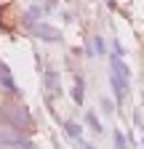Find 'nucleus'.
Segmentation results:
<instances>
[{
	"label": "nucleus",
	"mask_w": 144,
	"mask_h": 149,
	"mask_svg": "<svg viewBox=\"0 0 144 149\" xmlns=\"http://www.w3.org/2000/svg\"><path fill=\"white\" fill-rule=\"evenodd\" d=\"M6 117L16 125V128H24V130H32L35 128V123H32V117H29V112L24 109V107H13V109H6Z\"/></svg>",
	"instance_id": "obj_1"
},
{
	"label": "nucleus",
	"mask_w": 144,
	"mask_h": 149,
	"mask_svg": "<svg viewBox=\"0 0 144 149\" xmlns=\"http://www.w3.org/2000/svg\"><path fill=\"white\" fill-rule=\"evenodd\" d=\"M110 83H112V91H115V101H117V104H123V99H125V91H128V80H123L120 74L110 72Z\"/></svg>",
	"instance_id": "obj_2"
},
{
	"label": "nucleus",
	"mask_w": 144,
	"mask_h": 149,
	"mask_svg": "<svg viewBox=\"0 0 144 149\" xmlns=\"http://www.w3.org/2000/svg\"><path fill=\"white\" fill-rule=\"evenodd\" d=\"M35 35H38V37H43V40H48V43L62 40V35H59L56 29H51V24H35Z\"/></svg>",
	"instance_id": "obj_3"
},
{
	"label": "nucleus",
	"mask_w": 144,
	"mask_h": 149,
	"mask_svg": "<svg viewBox=\"0 0 144 149\" xmlns=\"http://www.w3.org/2000/svg\"><path fill=\"white\" fill-rule=\"evenodd\" d=\"M43 80H45V91L51 93V96H56V91H59V74L53 72V69H45L43 72Z\"/></svg>",
	"instance_id": "obj_4"
},
{
	"label": "nucleus",
	"mask_w": 144,
	"mask_h": 149,
	"mask_svg": "<svg viewBox=\"0 0 144 149\" xmlns=\"http://www.w3.org/2000/svg\"><path fill=\"white\" fill-rule=\"evenodd\" d=\"M72 99H75V104H83V77H75V88H72Z\"/></svg>",
	"instance_id": "obj_5"
},
{
	"label": "nucleus",
	"mask_w": 144,
	"mask_h": 149,
	"mask_svg": "<svg viewBox=\"0 0 144 149\" xmlns=\"http://www.w3.org/2000/svg\"><path fill=\"white\" fill-rule=\"evenodd\" d=\"M0 80H3V85H6V88H8L11 93H19V88H16V83L11 80V74H8V69H6V72H0Z\"/></svg>",
	"instance_id": "obj_6"
},
{
	"label": "nucleus",
	"mask_w": 144,
	"mask_h": 149,
	"mask_svg": "<svg viewBox=\"0 0 144 149\" xmlns=\"http://www.w3.org/2000/svg\"><path fill=\"white\" fill-rule=\"evenodd\" d=\"M64 130H67V133H69L72 139H80V125H78V123L67 120V123H64Z\"/></svg>",
	"instance_id": "obj_7"
},
{
	"label": "nucleus",
	"mask_w": 144,
	"mask_h": 149,
	"mask_svg": "<svg viewBox=\"0 0 144 149\" xmlns=\"http://www.w3.org/2000/svg\"><path fill=\"white\" fill-rule=\"evenodd\" d=\"M85 120H88V125H91L96 133H101V125H99V120H96V115H94V112H88V115H85Z\"/></svg>",
	"instance_id": "obj_8"
},
{
	"label": "nucleus",
	"mask_w": 144,
	"mask_h": 149,
	"mask_svg": "<svg viewBox=\"0 0 144 149\" xmlns=\"http://www.w3.org/2000/svg\"><path fill=\"white\" fill-rule=\"evenodd\" d=\"M115 149H125V136L120 133V130L115 133Z\"/></svg>",
	"instance_id": "obj_9"
},
{
	"label": "nucleus",
	"mask_w": 144,
	"mask_h": 149,
	"mask_svg": "<svg viewBox=\"0 0 144 149\" xmlns=\"http://www.w3.org/2000/svg\"><path fill=\"white\" fill-rule=\"evenodd\" d=\"M94 45H96V51H99V53L104 51V40H101V37H96V40H94Z\"/></svg>",
	"instance_id": "obj_10"
},
{
	"label": "nucleus",
	"mask_w": 144,
	"mask_h": 149,
	"mask_svg": "<svg viewBox=\"0 0 144 149\" xmlns=\"http://www.w3.org/2000/svg\"><path fill=\"white\" fill-rule=\"evenodd\" d=\"M101 107H104L107 112H112V101H107V99H101Z\"/></svg>",
	"instance_id": "obj_11"
},
{
	"label": "nucleus",
	"mask_w": 144,
	"mask_h": 149,
	"mask_svg": "<svg viewBox=\"0 0 144 149\" xmlns=\"http://www.w3.org/2000/svg\"><path fill=\"white\" fill-rule=\"evenodd\" d=\"M107 6H110V8H112V6H115V0H107Z\"/></svg>",
	"instance_id": "obj_12"
},
{
	"label": "nucleus",
	"mask_w": 144,
	"mask_h": 149,
	"mask_svg": "<svg viewBox=\"0 0 144 149\" xmlns=\"http://www.w3.org/2000/svg\"><path fill=\"white\" fill-rule=\"evenodd\" d=\"M0 72H6V67H3V64H0Z\"/></svg>",
	"instance_id": "obj_13"
},
{
	"label": "nucleus",
	"mask_w": 144,
	"mask_h": 149,
	"mask_svg": "<svg viewBox=\"0 0 144 149\" xmlns=\"http://www.w3.org/2000/svg\"><path fill=\"white\" fill-rule=\"evenodd\" d=\"M85 149H94V146H91V144H85Z\"/></svg>",
	"instance_id": "obj_14"
}]
</instances>
